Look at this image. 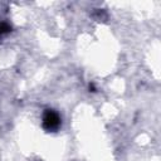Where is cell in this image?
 I'll use <instances>...</instances> for the list:
<instances>
[{
    "label": "cell",
    "instance_id": "cell-1",
    "mask_svg": "<svg viewBox=\"0 0 161 161\" xmlns=\"http://www.w3.org/2000/svg\"><path fill=\"white\" fill-rule=\"evenodd\" d=\"M42 126L45 131L48 132H54L60 127V116L58 112L54 109H45L43 113V119H42Z\"/></svg>",
    "mask_w": 161,
    "mask_h": 161
},
{
    "label": "cell",
    "instance_id": "cell-3",
    "mask_svg": "<svg viewBox=\"0 0 161 161\" xmlns=\"http://www.w3.org/2000/svg\"><path fill=\"white\" fill-rule=\"evenodd\" d=\"M88 88H89V91H91V92H96V87H94V84H93V83H91V84L88 86Z\"/></svg>",
    "mask_w": 161,
    "mask_h": 161
},
{
    "label": "cell",
    "instance_id": "cell-2",
    "mask_svg": "<svg viewBox=\"0 0 161 161\" xmlns=\"http://www.w3.org/2000/svg\"><path fill=\"white\" fill-rule=\"evenodd\" d=\"M10 31H11V26H10V24H8V23H5V21L0 23V36L8 34V33H10Z\"/></svg>",
    "mask_w": 161,
    "mask_h": 161
}]
</instances>
